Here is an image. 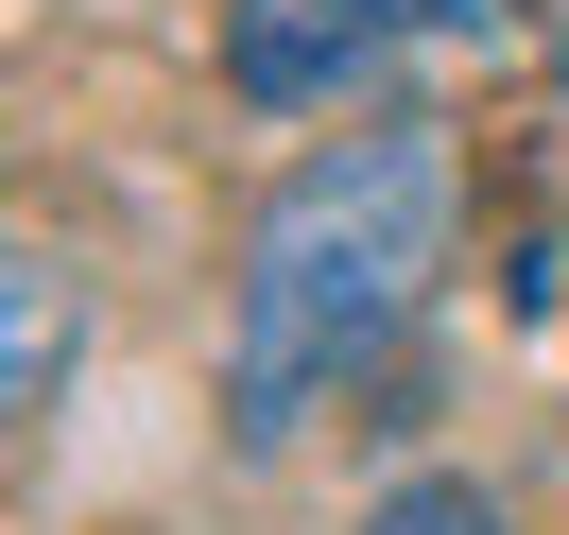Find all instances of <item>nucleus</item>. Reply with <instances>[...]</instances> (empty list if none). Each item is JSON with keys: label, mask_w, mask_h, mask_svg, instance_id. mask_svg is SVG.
Returning a JSON list of instances; mask_svg holds the SVG:
<instances>
[{"label": "nucleus", "mask_w": 569, "mask_h": 535, "mask_svg": "<svg viewBox=\"0 0 569 535\" xmlns=\"http://www.w3.org/2000/svg\"><path fill=\"white\" fill-rule=\"evenodd\" d=\"M362 535H500V501L466 484V466H415V484H380V518Z\"/></svg>", "instance_id": "4"}, {"label": "nucleus", "mask_w": 569, "mask_h": 535, "mask_svg": "<svg viewBox=\"0 0 569 535\" xmlns=\"http://www.w3.org/2000/svg\"><path fill=\"white\" fill-rule=\"evenodd\" d=\"M483 18H518V0H466V36H483ZM535 52H569V0H535Z\"/></svg>", "instance_id": "5"}, {"label": "nucleus", "mask_w": 569, "mask_h": 535, "mask_svg": "<svg viewBox=\"0 0 569 535\" xmlns=\"http://www.w3.org/2000/svg\"><path fill=\"white\" fill-rule=\"evenodd\" d=\"M415 18H449V0H224V87L242 105H346Z\"/></svg>", "instance_id": "2"}, {"label": "nucleus", "mask_w": 569, "mask_h": 535, "mask_svg": "<svg viewBox=\"0 0 569 535\" xmlns=\"http://www.w3.org/2000/svg\"><path fill=\"white\" fill-rule=\"evenodd\" d=\"M449 208H466L449 121H362V139L293 156V174L259 190L242 277H224V432H242V449H293V432L431 311Z\"/></svg>", "instance_id": "1"}, {"label": "nucleus", "mask_w": 569, "mask_h": 535, "mask_svg": "<svg viewBox=\"0 0 569 535\" xmlns=\"http://www.w3.org/2000/svg\"><path fill=\"white\" fill-rule=\"evenodd\" d=\"M70 363H87V294L52 277V259H0V432L52 415V397H70Z\"/></svg>", "instance_id": "3"}]
</instances>
